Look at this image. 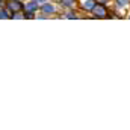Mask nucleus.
<instances>
[{
	"instance_id": "1",
	"label": "nucleus",
	"mask_w": 130,
	"mask_h": 130,
	"mask_svg": "<svg viewBox=\"0 0 130 130\" xmlns=\"http://www.w3.org/2000/svg\"><path fill=\"white\" fill-rule=\"evenodd\" d=\"M9 8L12 11H18V9H21V5L18 2H9Z\"/></svg>"
},
{
	"instance_id": "2",
	"label": "nucleus",
	"mask_w": 130,
	"mask_h": 130,
	"mask_svg": "<svg viewBox=\"0 0 130 130\" xmlns=\"http://www.w3.org/2000/svg\"><path fill=\"white\" fill-rule=\"evenodd\" d=\"M0 18H8V14H6V11H0Z\"/></svg>"
},
{
	"instance_id": "3",
	"label": "nucleus",
	"mask_w": 130,
	"mask_h": 130,
	"mask_svg": "<svg viewBox=\"0 0 130 130\" xmlns=\"http://www.w3.org/2000/svg\"><path fill=\"white\" fill-rule=\"evenodd\" d=\"M45 11H47V12H53V8H52V6H45Z\"/></svg>"
},
{
	"instance_id": "4",
	"label": "nucleus",
	"mask_w": 130,
	"mask_h": 130,
	"mask_svg": "<svg viewBox=\"0 0 130 130\" xmlns=\"http://www.w3.org/2000/svg\"><path fill=\"white\" fill-rule=\"evenodd\" d=\"M27 8H29V9H30V11H33V9H35V8H36V6H35V5H32V3H30V5H27Z\"/></svg>"
},
{
	"instance_id": "5",
	"label": "nucleus",
	"mask_w": 130,
	"mask_h": 130,
	"mask_svg": "<svg viewBox=\"0 0 130 130\" xmlns=\"http://www.w3.org/2000/svg\"><path fill=\"white\" fill-rule=\"evenodd\" d=\"M39 2H41V3H42V2H44V0H39Z\"/></svg>"
}]
</instances>
